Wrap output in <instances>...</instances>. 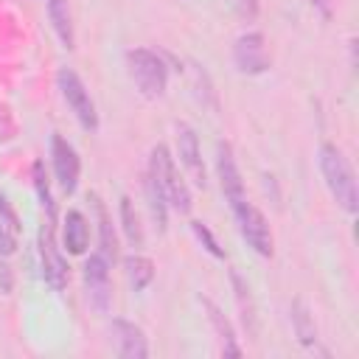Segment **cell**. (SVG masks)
<instances>
[{"label":"cell","mask_w":359,"mask_h":359,"mask_svg":"<svg viewBox=\"0 0 359 359\" xmlns=\"http://www.w3.org/2000/svg\"><path fill=\"white\" fill-rule=\"evenodd\" d=\"M39 264H42V278L50 289L62 292L67 286V261L56 247V236H53V216H48V222L39 227Z\"/></svg>","instance_id":"obj_6"},{"label":"cell","mask_w":359,"mask_h":359,"mask_svg":"<svg viewBox=\"0 0 359 359\" xmlns=\"http://www.w3.org/2000/svg\"><path fill=\"white\" fill-rule=\"evenodd\" d=\"M126 67H129V76H132L135 87L146 98H160L165 93L168 67H165L163 56H157L154 50H149V48H132L126 53Z\"/></svg>","instance_id":"obj_3"},{"label":"cell","mask_w":359,"mask_h":359,"mask_svg":"<svg viewBox=\"0 0 359 359\" xmlns=\"http://www.w3.org/2000/svg\"><path fill=\"white\" fill-rule=\"evenodd\" d=\"M320 171H323L325 188L334 196V202L348 216H356V210H359V191H356L353 168L348 165L345 154L334 143H323L320 146Z\"/></svg>","instance_id":"obj_1"},{"label":"cell","mask_w":359,"mask_h":359,"mask_svg":"<svg viewBox=\"0 0 359 359\" xmlns=\"http://www.w3.org/2000/svg\"><path fill=\"white\" fill-rule=\"evenodd\" d=\"M311 3H314V6H320V11H323V17H325V20L331 17V3H328V0H311Z\"/></svg>","instance_id":"obj_28"},{"label":"cell","mask_w":359,"mask_h":359,"mask_svg":"<svg viewBox=\"0 0 359 359\" xmlns=\"http://www.w3.org/2000/svg\"><path fill=\"white\" fill-rule=\"evenodd\" d=\"M121 230L126 236V241L132 247H143V227H140V216L132 205L129 196H121Z\"/></svg>","instance_id":"obj_19"},{"label":"cell","mask_w":359,"mask_h":359,"mask_svg":"<svg viewBox=\"0 0 359 359\" xmlns=\"http://www.w3.org/2000/svg\"><path fill=\"white\" fill-rule=\"evenodd\" d=\"M233 62H236L238 73H244V76H258V73L269 70V50H266L264 34L261 31L241 34L233 45Z\"/></svg>","instance_id":"obj_8"},{"label":"cell","mask_w":359,"mask_h":359,"mask_svg":"<svg viewBox=\"0 0 359 359\" xmlns=\"http://www.w3.org/2000/svg\"><path fill=\"white\" fill-rule=\"evenodd\" d=\"M93 199V208H95V216H98V241H101V255L112 264L115 258H118V238H115V230H112V222H109V216H107V208L101 205V199L93 194L90 196Z\"/></svg>","instance_id":"obj_17"},{"label":"cell","mask_w":359,"mask_h":359,"mask_svg":"<svg viewBox=\"0 0 359 359\" xmlns=\"http://www.w3.org/2000/svg\"><path fill=\"white\" fill-rule=\"evenodd\" d=\"M14 132H17V126H14L11 109H8L6 104H0V143L11 140V137H14Z\"/></svg>","instance_id":"obj_25"},{"label":"cell","mask_w":359,"mask_h":359,"mask_svg":"<svg viewBox=\"0 0 359 359\" xmlns=\"http://www.w3.org/2000/svg\"><path fill=\"white\" fill-rule=\"evenodd\" d=\"M112 339H115V353L121 359H146L149 356V342L140 325L129 320H112Z\"/></svg>","instance_id":"obj_12"},{"label":"cell","mask_w":359,"mask_h":359,"mask_svg":"<svg viewBox=\"0 0 359 359\" xmlns=\"http://www.w3.org/2000/svg\"><path fill=\"white\" fill-rule=\"evenodd\" d=\"M50 160H53V174L59 180V188L65 194H73L79 188V177H81V160L76 154V149L62 137L53 135L50 137Z\"/></svg>","instance_id":"obj_9"},{"label":"cell","mask_w":359,"mask_h":359,"mask_svg":"<svg viewBox=\"0 0 359 359\" xmlns=\"http://www.w3.org/2000/svg\"><path fill=\"white\" fill-rule=\"evenodd\" d=\"M56 84H59V93H62L65 104H67L70 112L76 115L79 126H81L84 132H95V129H98V112H95V104H93V98H90V90L84 87V81L79 79V73L70 70V67H59Z\"/></svg>","instance_id":"obj_4"},{"label":"cell","mask_w":359,"mask_h":359,"mask_svg":"<svg viewBox=\"0 0 359 359\" xmlns=\"http://www.w3.org/2000/svg\"><path fill=\"white\" fill-rule=\"evenodd\" d=\"M11 289H14V272L6 264V258H0V292L3 294H11Z\"/></svg>","instance_id":"obj_27"},{"label":"cell","mask_w":359,"mask_h":359,"mask_svg":"<svg viewBox=\"0 0 359 359\" xmlns=\"http://www.w3.org/2000/svg\"><path fill=\"white\" fill-rule=\"evenodd\" d=\"M48 17L53 25V34L59 36V42L73 50L76 48V34H73V17H70V3L67 0H48Z\"/></svg>","instance_id":"obj_14"},{"label":"cell","mask_w":359,"mask_h":359,"mask_svg":"<svg viewBox=\"0 0 359 359\" xmlns=\"http://www.w3.org/2000/svg\"><path fill=\"white\" fill-rule=\"evenodd\" d=\"M149 180L154 182V188L163 194V199H165V205L171 208V210H177V213H191V191H188V185H185V180H182V174L177 171V165H174V157L168 154V149L163 146V143H157L154 149H151V154H149Z\"/></svg>","instance_id":"obj_2"},{"label":"cell","mask_w":359,"mask_h":359,"mask_svg":"<svg viewBox=\"0 0 359 359\" xmlns=\"http://www.w3.org/2000/svg\"><path fill=\"white\" fill-rule=\"evenodd\" d=\"M123 272H126L132 292H143L154 280V261L146 255H129V258H123Z\"/></svg>","instance_id":"obj_16"},{"label":"cell","mask_w":359,"mask_h":359,"mask_svg":"<svg viewBox=\"0 0 359 359\" xmlns=\"http://www.w3.org/2000/svg\"><path fill=\"white\" fill-rule=\"evenodd\" d=\"M146 196H149V208H151V219H154V224H157V230L163 233L165 230V210H168V205H165V199H163V194L154 188V182L146 177Z\"/></svg>","instance_id":"obj_22"},{"label":"cell","mask_w":359,"mask_h":359,"mask_svg":"<svg viewBox=\"0 0 359 359\" xmlns=\"http://www.w3.org/2000/svg\"><path fill=\"white\" fill-rule=\"evenodd\" d=\"M292 325H294V334L303 345H314L317 342V325H314V317L309 311V306L297 297L292 303Z\"/></svg>","instance_id":"obj_18"},{"label":"cell","mask_w":359,"mask_h":359,"mask_svg":"<svg viewBox=\"0 0 359 359\" xmlns=\"http://www.w3.org/2000/svg\"><path fill=\"white\" fill-rule=\"evenodd\" d=\"M31 177H34V188H36L39 205L45 208L48 216H56V202H53V196H50V185H48V174H45V163H42V160L34 163Z\"/></svg>","instance_id":"obj_21"},{"label":"cell","mask_w":359,"mask_h":359,"mask_svg":"<svg viewBox=\"0 0 359 359\" xmlns=\"http://www.w3.org/2000/svg\"><path fill=\"white\" fill-rule=\"evenodd\" d=\"M177 154H180V163L182 168L188 171V177L205 188V163H202V151H199V137L194 132V126L188 123H177Z\"/></svg>","instance_id":"obj_11"},{"label":"cell","mask_w":359,"mask_h":359,"mask_svg":"<svg viewBox=\"0 0 359 359\" xmlns=\"http://www.w3.org/2000/svg\"><path fill=\"white\" fill-rule=\"evenodd\" d=\"M230 280H233V294H236V303H238V311H241V323H244V328L255 337L258 320H255V300H252L250 283H247L236 269H230Z\"/></svg>","instance_id":"obj_15"},{"label":"cell","mask_w":359,"mask_h":359,"mask_svg":"<svg viewBox=\"0 0 359 359\" xmlns=\"http://www.w3.org/2000/svg\"><path fill=\"white\" fill-rule=\"evenodd\" d=\"M205 309H208V317H210V323L216 325V331H219V337H222V353L224 356H241V348L236 345V337H233V328H230V323L224 320V314L219 311V306L216 303H210V300H205Z\"/></svg>","instance_id":"obj_20"},{"label":"cell","mask_w":359,"mask_h":359,"mask_svg":"<svg viewBox=\"0 0 359 359\" xmlns=\"http://www.w3.org/2000/svg\"><path fill=\"white\" fill-rule=\"evenodd\" d=\"M0 222L3 224H8L14 233H20V219H17V213H14V208L8 205V199L0 194Z\"/></svg>","instance_id":"obj_26"},{"label":"cell","mask_w":359,"mask_h":359,"mask_svg":"<svg viewBox=\"0 0 359 359\" xmlns=\"http://www.w3.org/2000/svg\"><path fill=\"white\" fill-rule=\"evenodd\" d=\"M62 244L70 255H84L90 244V224L81 210H67L62 222Z\"/></svg>","instance_id":"obj_13"},{"label":"cell","mask_w":359,"mask_h":359,"mask_svg":"<svg viewBox=\"0 0 359 359\" xmlns=\"http://www.w3.org/2000/svg\"><path fill=\"white\" fill-rule=\"evenodd\" d=\"M109 261L101 252H93L84 261V289H87V300L95 311H107L109 300H112V280H109Z\"/></svg>","instance_id":"obj_7"},{"label":"cell","mask_w":359,"mask_h":359,"mask_svg":"<svg viewBox=\"0 0 359 359\" xmlns=\"http://www.w3.org/2000/svg\"><path fill=\"white\" fill-rule=\"evenodd\" d=\"M191 233L196 236V241H199V244H202V247H205V250H208V252H210L213 258H224V250L219 247V241H216V236L210 233V227H208L205 222H199V219H194V222H191Z\"/></svg>","instance_id":"obj_23"},{"label":"cell","mask_w":359,"mask_h":359,"mask_svg":"<svg viewBox=\"0 0 359 359\" xmlns=\"http://www.w3.org/2000/svg\"><path fill=\"white\" fill-rule=\"evenodd\" d=\"M216 174H219V182H222V194L227 199V205H238L241 199H247V191H244V180H241V171L236 165V157H233V146L227 140H219L216 143Z\"/></svg>","instance_id":"obj_10"},{"label":"cell","mask_w":359,"mask_h":359,"mask_svg":"<svg viewBox=\"0 0 359 359\" xmlns=\"http://www.w3.org/2000/svg\"><path fill=\"white\" fill-rule=\"evenodd\" d=\"M17 250V233L0 222V258H8Z\"/></svg>","instance_id":"obj_24"},{"label":"cell","mask_w":359,"mask_h":359,"mask_svg":"<svg viewBox=\"0 0 359 359\" xmlns=\"http://www.w3.org/2000/svg\"><path fill=\"white\" fill-rule=\"evenodd\" d=\"M230 210H233V219H236V224H238L241 238H244L261 258H272L275 241H272V230H269L266 216H264L250 199H241V202L233 205Z\"/></svg>","instance_id":"obj_5"}]
</instances>
